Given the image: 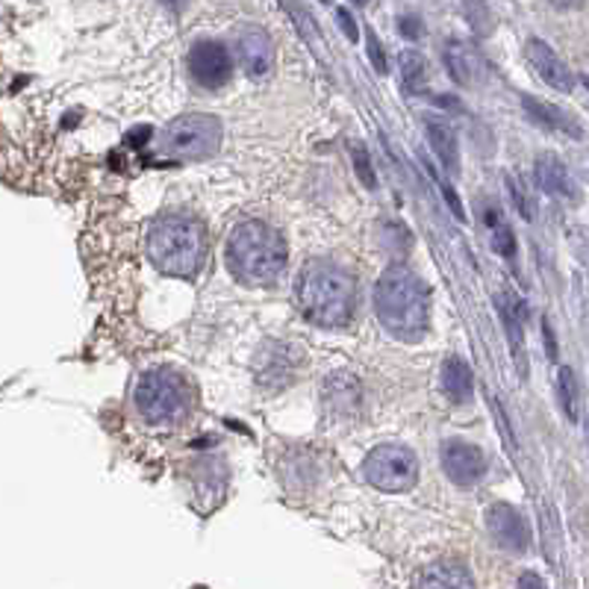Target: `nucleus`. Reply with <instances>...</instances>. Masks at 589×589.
Listing matches in <instances>:
<instances>
[{"instance_id":"1","label":"nucleus","mask_w":589,"mask_h":589,"mask_svg":"<svg viewBox=\"0 0 589 589\" xmlns=\"http://www.w3.org/2000/svg\"><path fill=\"white\" fill-rule=\"evenodd\" d=\"M375 315L398 340H419L430 324L428 286L407 266L386 268L375 286Z\"/></svg>"},{"instance_id":"2","label":"nucleus","mask_w":589,"mask_h":589,"mask_svg":"<svg viewBox=\"0 0 589 589\" xmlns=\"http://www.w3.org/2000/svg\"><path fill=\"white\" fill-rule=\"evenodd\" d=\"M301 313L322 328H345L357 310V286L342 268L328 263H307L294 283Z\"/></svg>"},{"instance_id":"3","label":"nucleus","mask_w":589,"mask_h":589,"mask_svg":"<svg viewBox=\"0 0 589 589\" xmlns=\"http://www.w3.org/2000/svg\"><path fill=\"white\" fill-rule=\"evenodd\" d=\"M286 266L283 236L266 222H239L227 239V268L245 286L275 283Z\"/></svg>"},{"instance_id":"4","label":"nucleus","mask_w":589,"mask_h":589,"mask_svg":"<svg viewBox=\"0 0 589 589\" xmlns=\"http://www.w3.org/2000/svg\"><path fill=\"white\" fill-rule=\"evenodd\" d=\"M206 254L204 227L192 218L165 215L148 231V257L162 275L192 277Z\"/></svg>"},{"instance_id":"5","label":"nucleus","mask_w":589,"mask_h":589,"mask_svg":"<svg viewBox=\"0 0 589 589\" xmlns=\"http://www.w3.org/2000/svg\"><path fill=\"white\" fill-rule=\"evenodd\" d=\"M136 410L151 425H169L186 416L189 410V389L178 375L171 372H148L139 377L133 393Z\"/></svg>"},{"instance_id":"6","label":"nucleus","mask_w":589,"mask_h":589,"mask_svg":"<svg viewBox=\"0 0 589 589\" xmlns=\"http://www.w3.org/2000/svg\"><path fill=\"white\" fill-rule=\"evenodd\" d=\"M222 142V125L213 116H180L162 133V151L174 160H201Z\"/></svg>"},{"instance_id":"7","label":"nucleus","mask_w":589,"mask_h":589,"mask_svg":"<svg viewBox=\"0 0 589 589\" xmlns=\"http://www.w3.org/2000/svg\"><path fill=\"white\" fill-rule=\"evenodd\" d=\"M363 474L375 490L407 492L413 483L419 481V460L410 448L386 442V446L372 448V454L363 463Z\"/></svg>"},{"instance_id":"8","label":"nucleus","mask_w":589,"mask_h":589,"mask_svg":"<svg viewBox=\"0 0 589 589\" xmlns=\"http://www.w3.org/2000/svg\"><path fill=\"white\" fill-rule=\"evenodd\" d=\"M189 74L195 77V83H201L204 89H218L224 83L231 81L233 74V60L227 54V47L222 42H197L192 51H189Z\"/></svg>"},{"instance_id":"9","label":"nucleus","mask_w":589,"mask_h":589,"mask_svg":"<svg viewBox=\"0 0 589 589\" xmlns=\"http://www.w3.org/2000/svg\"><path fill=\"white\" fill-rule=\"evenodd\" d=\"M442 469L457 486H474L486 472V457L478 446L463 442V439H451L442 446Z\"/></svg>"},{"instance_id":"10","label":"nucleus","mask_w":589,"mask_h":589,"mask_svg":"<svg viewBox=\"0 0 589 589\" xmlns=\"http://www.w3.org/2000/svg\"><path fill=\"white\" fill-rule=\"evenodd\" d=\"M486 527H490L492 539L507 551L522 554L531 545V527H527L525 516L510 504H492L486 510Z\"/></svg>"},{"instance_id":"11","label":"nucleus","mask_w":589,"mask_h":589,"mask_svg":"<svg viewBox=\"0 0 589 589\" xmlns=\"http://www.w3.org/2000/svg\"><path fill=\"white\" fill-rule=\"evenodd\" d=\"M525 60L536 72V77L548 83L551 89L557 92L575 89V74H571V68L563 63L560 56L554 54L551 45H545L543 39H527Z\"/></svg>"},{"instance_id":"12","label":"nucleus","mask_w":589,"mask_h":589,"mask_svg":"<svg viewBox=\"0 0 589 589\" xmlns=\"http://www.w3.org/2000/svg\"><path fill=\"white\" fill-rule=\"evenodd\" d=\"M239 56L254 81H266L275 68V47L263 30H245L239 36Z\"/></svg>"},{"instance_id":"13","label":"nucleus","mask_w":589,"mask_h":589,"mask_svg":"<svg viewBox=\"0 0 589 589\" xmlns=\"http://www.w3.org/2000/svg\"><path fill=\"white\" fill-rule=\"evenodd\" d=\"M416 589H478L472 575L463 563L457 560H439L430 563L428 569H421L416 578Z\"/></svg>"},{"instance_id":"14","label":"nucleus","mask_w":589,"mask_h":589,"mask_svg":"<svg viewBox=\"0 0 589 589\" xmlns=\"http://www.w3.org/2000/svg\"><path fill=\"white\" fill-rule=\"evenodd\" d=\"M536 180L539 186L554 197H575V180H571L569 169L563 165L554 153H543L536 160Z\"/></svg>"},{"instance_id":"15","label":"nucleus","mask_w":589,"mask_h":589,"mask_svg":"<svg viewBox=\"0 0 589 589\" xmlns=\"http://www.w3.org/2000/svg\"><path fill=\"white\" fill-rule=\"evenodd\" d=\"M474 389V377L469 363L460 357H448L442 363V393L451 398V401H465Z\"/></svg>"},{"instance_id":"16","label":"nucleus","mask_w":589,"mask_h":589,"mask_svg":"<svg viewBox=\"0 0 589 589\" xmlns=\"http://www.w3.org/2000/svg\"><path fill=\"white\" fill-rule=\"evenodd\" d=\"M446 68L460 86H472L478 77V54L463 42H448L446 45Z\"/></svg>"},{"instance_id":"17","label":"nucleus","mask_w":589,"mask_h":589,"mask_svg":"<svg viewBox=\"0 0 589 589\" xmlns=\"http://www.w3.org/2000/svg\"><path fill=\"white\" fill-rule=\"evenodd\" d=\"M428 139L437 151L439 162L446 165V171L457 174L460 171V151H457V133L442 121H430L428 125Z\"/></svg>"},{"instance_id":"18","label":"nucleus","mask_w":589,"mask_h":589,"mask_svg":"<svg viewBox=\"0 0 589 589\" xmlns=\"http://www.w3.org/2000/svg\"><path fill=\"white\" fill-rule=\"evenodd\" d=\"M522 104H525L527 113L539 118L543 125L554 127V130H563V133H575V136L580 133L578 127H575V121H571L566 113H560L557 107H551V104H539L536 98H522Z\"/></svg>"},{"instance_id":"19","label":"nucleus","mask_w":589,"mask_h":589,"mask_svg":"<svg viewBox=\"0 0 589 589\" xmlns=\"http://www.w3.org/2000/svg\"><path fill=\"white\" fill-rule=\"evenodd\" d=\"M401 83L410 95H419L428 86V65L416 51H404L401 54Z\"/></svg>"},{"instance_id":"20","label":"nucleus","mask_w":589,"mask_h":589,"mask_svg":"<svg viewBox=\"0 0 589 589\" xmlns=\"http://www.w3.org/2000/svg\"><path fill=\"white\" fill-rule=\"evenodd\" d=\"M557 395H560V407L563 413L575 421V407H578V386H575V375H571V368L563 366L557 372Z\"/></svg>"},{"instance_id":"21","label":"nucleus","mask_w":589,"mask_h":589,"mask_svg":"<svg viewBox=\"0 0 589 589\" xmlns=\"http://www.w3.org/2000/svg\"><path fill=\"white\" fill-rule=\"evenodd\" d=\"M354 169H357L360 180H363V186H368V189L377 186L375 169H372V160H368L366 144H354Z\"/></svg>"},{"instance_id":"22","label":"nucleus","mask_w":589,"mask_h":589,"mask_svg":"<svg viewBox=\"0 0 589 589\" xmlns=\"http://www.w3.org/2000/svg\"><path fill=\"white\" fill-rule=\"evenodd\" d=\"M507 189L510 195H513V204H516V210L522 213V218H525V222H534V204H531V197H527V189L522 186L516 178H507Z\"/></svg>"},{"instance_id":"23","label":"nucleus","mask_w":589,"mask_h":589,"mask_svg":"<svg viewBox=\"0 0 589 589\" xmlns=\"http://www.w3.org/2000/svg\"><path fill=\"white\" fill-rule=\"evenodd\" d=\"M492 248L499 250V254H504V257H510V254L516 250L513 233H510V227L504 222L495 224V233H492Z\"/></svg>"},{"instance_id":"24","label":"nucleus","mask_w":589,"mask_h":589,"mask_svg":"<svg viewBox=\"0 0 589 589\" xmlns=\"http://www.w3.org/2000/svg\"><path fill=\"white\" fill-rule=\"evenodd\" d=\"M368 56H372V65H375L377 72L386 74V56H384V47H381V42H377L375 33H368Z\"/></svg>"},{"instance_id":"25","label":"nucleus","mask_w":589,"mask_h":589,"mask_svg":"<svg viewBox=\"0 0 589 589\" xmlns=\"http://www.w3.org/2000/svg\"><path fill=\"white\" fill-rule=\"evenodd\" d=\"M336 19H340L342 33H345V36H349L351 42H357L360 30H357V24H354V19H351V12L349 10H336Z\"/></svg>"},{"instance_id":"26","label":"nucleus","mask_w":589,"mask_h":589,"mask_svg":"<svg viewBox=\"0 0 589 589\" xmlns=\"http://www.w3.org/2000/svg\"><path fill=\"white\" fill-rule=\"evenodd\" d=\"M516 589H545V580L536 575V571H525L522 578H518Z\"/></svg>"},{"instance_id":"27","label":"nucleus","mask_w":589,"mask_h":589,"mask_svg":"<svg viewBox=\"0 0 589 589\" xmlns=\"http://www.w3.org/2000/svg\"><path fill=\"white\" fill-rule=\"evenodd\" d=\"M401 33L410 39L419 36V19H401Z\"/></svg>"},{"instance_id":"28","label":"nucleus","mask_w":589,"mask_h":589,"mask_svg":"<svg viewBox=\"0 0 589 589\" xmlns=\"http://www.w3.org/2000/svg\"><path fill=\"white\" fill-rule=\"evenodd\" d=\"M551 7H557V10H580L587 0H548Z\"/></svg>"},{"instance_id":"29","label":"nucleus","mask_w":589,"mask_h":589,"mask_svg":"<svg viewBox=\"0 0 589 589\" xmlns=\"http://www.w3.org/2000/svg\"><path fill=\"white\" fill-rule=\"evenodd\" d=\"M162 7H169L171 12H183L189 7V0H160Z\"/></svg>"},{"instance_id":"30","label":"nucleus","mask_w":589,"mask_h":589,"mask_svg":"<svg viewBox=\"0 0 589 589\" xmlns=\"http://www.w3.org/2000/svg\"><path fill=\"white\" fill-rule=\"evenodd\" d=\"M357 3H360V7H366V3H368V0H357Z\"/></svg>"},{"instance_id":"31","label":"nucleus","mask_w":589,"mask_h":589,"mask_svg":"<svg viewBox=\"0 0 589 589\" xmlns=\"http://www.w3.org/2000/svg\"><path fill=\"white\" fill-rule=\"evenodd\" d=\"M322 3H331V0H322Z\"/></svg>"}]
</instances>
